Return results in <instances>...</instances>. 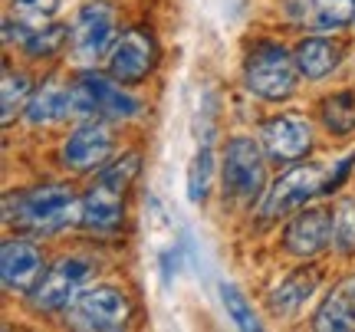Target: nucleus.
<instances>
[{
    "instance_id": "f257e3e1",
    "label": "nucleus",
    "mask_w": 355,
    "mask_h": 332,
    "mask_svg": "<svg viewBox=\"0 0 355 332\" xmlns=\"http://www.w3.org/2000/svg\"><path fill=\"white\" fill-rule=\"evenodd\" d=\"M3 220L33 234H53L69 224H83V201L66 184H40L30 191L7 194Z\"/></svg>"
},
{
    "instance_id": "f03ea898",
    "label": "nucleus",
    "mask_w": 355,
    "mask_h": 332,
    "mask_svg": "<svg viewBox=\"0 0 355 332\" xmlns=\"http://www.w3.org/2000/svg\"><path fill=\"white\" fill-rule=\"evenodd\" d=\"M296 56L277 46V43H260L250 56H247V66H243V82L247 89L260 96V99H270V103H279V99H290L293 89H296Z\"/></svg>"
},
{
    "instance_id": "7ed1b4c3",
    "label": "nucleus",
    "mask_w": 355,
    "mask_h": 332,
    "mask_svg": "<svg viewBox=\"0 0 355 332\" xmlns=\"http://www.w3.org/2000/svg\"><path fill=\"white\" fill-rule=\"evenodd\" d=\"M132 306L125 293H119L115 286H89L73 296V303L66 306V322L86 332H115L125 329Z\"/></svg>"
},
{
    "instance_id": "20e7f679",
    "label": "nucleus",
    "mask_w": 355,
    "mask_h": 332,
    "mask_svg": "<svg viewBox=\"0 0 355 332\" xmlns=\"http://www.w3.org/2000/svg\"><path fill=\"white\" fill-rule=\"evenodd\" d=\"M69 89L76 119H135L141 112V103L135 96L122 92V86H115L112 79L99 73H83Z\"/></svg>"
},
{
    "instance_id": "39448f33",
    "label": "nucleus",
    "mask_w": 355,
    "mask_h": 332,
    "mask_svg": "<svg viewBox=\"0 0 355 332\" xmlns=\"http://www.w3.org/2000/svg\"><path fill=\"white\" fill-rule=\"evenodd\" d=\"M266 161L263 152L250 135H234L224 152V194L237 201H250L263 191Z\"/></svg>"
},
{
    "instance_id": "423d86ee",
    "label": "nucleus",
    "mask_w": 355,
    "mask_h": 332,
    "mask_svg": "<svg viewBox=\"0 0 355 332\" xmlns=\"http://www.w3.org/2000/svg\"><path fill=\"white\" fill-rule=\"evenodd\" d=\"M92 273V263L83 256H63L60 263H53L43 280L37 283V290L30 293V303L37 313H53V309H66L73 303V296L83 290L86 277Z\"/></svg>"
},
{
    "instance_id": "0eeeda50",
    "label": "nucleus",
    "mask_w": 355,
    "mask_h": 332,
    "mask_svg": "<svg viewBox=\"0 0 355 332\" xmlns=\"http://www.w3.org/2000/svg\"><path fill=\"white\" fill-rule=\"evenodd\" d=\"M313 194H322V171L313 165L290 168L286 175H279V178L266 188L260 214H263V218H283V214H290V211L306 207V201H309Z\"/></svg>"
},
{
    "instance_id": "6e6552de",
    "label": "nucleus",
    "mask_w": 355,
    "mask_h": 332,
    "mask_svg": "<svg viewBox=\"0 0 355 332\" xmlns=\"http://www.w3.org/2000/svg\"><path fill=\"white\" fill-rule=\"evenodd\" d=\"M115 40V10L105 0H89L79 10L76 26H73V53L83 63H92L105 56V50Z\"/></svg>"
},
{
    "instance_id": "1a4fd4ad",
    "label": "nucleus",
    "mask_w": 355,
    "mask_h": 332,
    "mask_svg": "<svg viewBox=\"0 0 355 332\" xmlns=\"http://www.w3.org/2000/svg\"><path fill=\"white\" fill-rule=\"evenodd\" d=\"M158 63L155 40L145 30H128L112 43L109 50V73L119 82H141Z\"/></svg>"
},
{
    "instance_id": "9d476101",
    "label": "nucleus",
    "mask_w": 355,
    "mask_h": 332,
    "mask_svg": "<svg viewBox=\"0 0 355 332\" xmlns=\"http://www.w3.org/2000/svg\"><path fill=\"white\" fill-rule=\"evenodd\" d=\"M0 280L7 293L30 296L43 280V254L30 241H3L0 247Z\"/></svg>"
},
{
    "instance_id": "9b49d317",
    "label": "nucleus",
    "mask_w": 355,
    "mask_h": 332,
    "mask_svg": "<svg viewBox=\"0 0 355 332\" xmlns=\"http://www.w3.org/2000/svg\"><path fill=\"white\" fill-rule=\"evenodd\" d=\"M112 155V132L96 122V119H86L83 125L66 139L63 145V165L69 171H96V168H105Z\"/></svg>"
},
{
    "instance_id": "f8f14e48",
    "label": "nucleus",
    "mask_w": 355,
    "mask_h": 332,
    "mask_svg": "<svg viewBox=\"0 0 355 332\" xmlns=\"http://www.w3.org/2000/svg\"><path fill=\"white\" fill-rule=\"evenodd\" d=\"M260 141L273 161H300L313 148V125L300 115H277L260 125Z\"/></svg>"
},
{
    "instance_id": "ddd939ff",
    "label": "nucleus",
    "mask_w": 355,
    "mask_h": 332,
    "mask_svg": "<svg viewBox=\"0 0 355 332\" xmlns=\"http://www.w3.org/2000/svg\"><path fill=\"white\" fill-rule=\"evenodd\" d=\"M332 243V214L329 211H322V207H309L303 211L300 207V214L286 224L283 230V247H286V254L293 256H316L322 254L326 247Z\"/></svg>"
},
{
    "instance_id": "4468645a",
    "label": "nucleus",
    "mask_w": 355,
    "mask_h": 332,
    "mask_svg": "<svg viewBox=\"0 0 355 332\" xmlns=\"http://www.w3.org/2000/svg\"><path fill=\"white\" fill-rule=\"evenodd\" d=\"M313 329L319 332H349L355 329V277H345L343 283H336L322 306L313 316Z\"/></svg>"
},
{
    "instance_id": "2eb2a0df",
    "label": "nucleus",
    "mask_w": 355,
    "mask_h": 332,
    "mask_svg": "<svg viewBox=\"0 0 355 332\" xmlns=\"http://www.w3.org/2000/svg\"><path fill=\"white\" fill-rule=\"evenodd\" d=\"M69 115H73V89L60 86L56 79L43 82L24 109V119L30 125H50V122H60Z\"/></svg>"
},
{
    "instance_id": "dca6fc26",
    "label": "nucleus",
    "mask_w": 355,
    "mask_h": 332,
    "mask_svg": "<svg viewBox=\"0 0 355 332\" xmlns=\"http://www.w3.org/2000/svg\"><path fill=\"white\" fill-rule=\"evenodd\" d=\"M122 220V191L96 181L83 198V224L92 230H112Z\"/></svg>"
},
{
    "instance_id": "f3484780",
    "label": "nucleus",
    "mask_w": 355,
    "mask_h": 332,
    "mask_svg": "<svg viewBox=\"0 0 355 332\" xmlns=\"http://www.w3.org/2000/svg\"><path fill=\"white\" fill-rule=\"evenodd\" d=\"M339 53H343L339 43H332L326 37H309L296 46L293 56H296V66H300V73L306 79H322L339 66Z\"/></svg>"
},
{
    "instance_id": "a211bd4d",
    "label": "nucleus",
    "mask_w": 355,
    "mask_h": 332,
    "mask_svg": "<svg viewBox=\"0 0 355 332\" xmlns=\"http://www.w3.org/2000/svg\"><path fill=\"white\" fill-rule=\"evenodd\" d=\"M319 283V270L309 267V270H296L286 283H279L277 290L270 293V309L277 313V316H293V313H300L306 299L313 296Z\"/></svg>"
},
{
    "instance_id": "6ab92c4d",
    "label": "nucleus",
    "mask_w": 355,
    "mask_h": 332,
    "mask_svg": "<svg viewBox=\"0 0 355 332\" xmlns=\"http://www.w3.org/2000/svg\"><path fill=\"white\" fill-rule=\"evenodd\" d=\"M355 20V0H306V24L313 30H343Z\"/></svg>"
},
{
    "instance_id": "aec40b11",
    "label": "nucleus",
    "mask_w": 355,
    "mask_h": 332,
    "mask_svg": "<svg viewBox=\"0 0 355 332\" xmlns=\"http://www.w3.org/2000/svg\"><path fill=\"white\" fill-rule=\"evenodd\" d=\"M322 122L332 135H352L355 132V96L352 92H336L322 103Z\"/></svg>"
},
{
    "instance_id": "412c9836",
    "label": "nucleus",
    "mask_w": 355,
    "mask_h": 332,
    "mask_svg": "<svg viewBox=\"0 0 355 332\" xmlns=\"http://www.w3.org/2000/svg\"><path fill=\"white\" fill-rule=\"evenodd\" d=\"M66 40H69V26L53 24V26H40V30H33L20 46H24V53L30 56V60H46V56H56V53L63 50Z\"/></svg>"
},
{
    "instance_id": "4be33fe9",
    "label": "nucleus",
    "mask_w": 355,
    "mask_h": 332,
    "mask_svg": "<svg viewBox=\"0 0 355 332\" xmlns=\"http://www.w3.org/2000/svg\"><path fill=\"white\" fill-rule=\"evenodd\" d=\"M332 247L343 256L355 254V201L352 198H343L336 204V214H332Z\"/></svg>"
},
{
    "instance_id": "5701e85b",
    "label": "nucleus",
    "mask_w": 355,
    "mask_h": 332,
    "mask_svg": "<svg viewBox=\"0 0 355 332\" xmlns=\"http://www.w3.org/2000/svg\"><path fill=\"white\" fill-rule=\"evenodd\" d=\"M211 168H214V155H211V141H204L194 161L188 168V198L191 204H201L207 198V184H211Z\"/></svg>"
},
{
    "instance_id": "b1692460",
    "label": "nucleus",
    "mask_w": 355,
    "mask_h": 332,
    "mask_svg": "<svg viewBox=\"0 0 355 332\" xmlns=\"http://www.w3.org/2000/svg\"><path fill=\"white\" fill-rule=\"evenodd\" d=\"M220 299H224V309H227V320H234L237 329H243V332L260 329V320L254 316L250 303L243 299V293L234 286V283H224V286H220Z\"/></svg>"
},
{
    "instance_id": "393cba45",
    "label": "nucleus",
    "mask_w": 355,
    "mask_h": 332,
    "mask_svg": "<svg viewBox=\"0 0 355 332\" xmlns=\"http://www.w3.org/2000/svg\"><path fill=\"white\" fill-rule=\"evenodd\" d=\"M3 125H10L13 115L20 112V109H26V96H30V79L24 76V73H13V69H7L3 73Z\"/></svg>"
},
{
    "instance_id": "a878e982",
    "label": "nucleus",
    "mask_w": 355,
    "mask_h": 332,
    "mask_svg": "<svg viewBox=\"0 0 355 332\" xmlns=\"http://www.w3.org/2000/svg\"><path fill=\"white\" fill-rule=\"evenodd\" d=\"M139 168H141V155L139 152H128V155H122L119 161H112V165L102 168L99 181H102V184H109V188H115V191L125 194V188L132 184V178L139 175Z\"/></svg>"
},
{
    "instance_id": "bb28decb",
    "label": "nucleus",
    "mask_w": 355,
    "mask_h": 332,
    "mask_svg": "<svg viewBox=\"0 0 355 332\" xmlns=\"http://www.w3.org/2000/svg\"><path fill=\"white\" fill-rule=\"evenodd\" d=\"M13 3H17V7H24V10H33V13H43V17H46V13L56 10V3H60V0H13Z\"/></svg>"
}]
</instances>
